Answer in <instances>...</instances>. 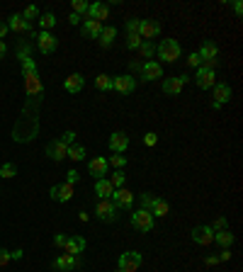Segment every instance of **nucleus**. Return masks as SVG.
Wrapping results in <instances>:
<instances>
[{
    "instance_id": "1",
    "label": "nucleus",
    "mask_w": 243,
    "mask_h": 272,
    "mask_svg": "<svg viewBox=\"0 0 243 272\" xmlns=\"http://www.w3.org/2000/svg\"><path fill=\"white\" fill-rule=\"evenodd\" d=\"M180 44L175 41V39H163L158 46H156V54H158V59L165 61V63H173V61L180 59Z\"/></svg>"
},
{
    "instance_id": "2",
    "label": "nucleus",
    "mask_w": 243,
    "mask_h": 272,
    "mask_svg": "<svg viewBox=\"0 0 243 272\" xmlns=\"http://www.w3.org/2000/svg\"><path fill=\"white\" fill-rule=\"evenodd\" d=\"M197 56L202 59V66H204V68L214 71V66L219 63V49H216V44H214L212 39H207V41H202V46H200Z\"/></svg>"
},
{
    "instance_id": "3",
    "label": "nucleus",
    "mask_w": 243,
    "mask_h": 272,
    "mask_svg": "<svg viewBox=\"0 0 243 272\" xmlns=\"http://www.w3.org/2000/svg\"><path fill=\"white\" fill-rule=\"evenodd\" d=\"M131 224H134L136 231H141V233H151V229L156 226V219H153V214L146 212V209H136V212L131 214Z\"/></svg>"
},
{
    "instance_id": "4",
    "label": "nucleus",
    "mask_w": 243,
    "mask_h": 272,
    "mask_svg": "<svg viewBox=\"0 0 243 272\" xmlns=\"http://www.w3.org/2000/svg\"><path fill=\"white\" fill-rule=\"evenodd\" d=\"M95 216H97L100 221H105V224L115 221V219H117V207H115V202H112V199H100L97 207H95Z\"/></svg>"
},
{
    "instance_id": "5",
    "label": "nucleus",
    "mask_w": 243,
    "mask_h": 272,
    "mask_svg": "<svg viewBox=\"0 0 243 272\" xmlns=\"http://www.w3.org/2000/svg\"><path fill=\"white\" fill-rule=\"evenodd\" d=\"M34 39H37V46H39V51H41L44 56H49V54H54V51L59 49V39H56L51 32H41V34H37Z\"/></svg>"
},
{
    "instance_id": "6",
    "label": "nucleus",
    "mask_w": 243,
    "mask_h": 272,
    "mask_svg": "<svg viewBox=\"0 0 243 272\" xmlns=\"http://www.w3.org/2000/svg\"><path fill=\"white\" fill-rule=\"evenodd\" d=\"M112 90H117L120 95H131V92L136 90L134 76H131V73H126V76H115V78H112Z\"/></svg>"
},
{
    "instance_id": "7",
    "label": "nucleus",
    "mask_w": 243,
    "mask_h": 272,
    "mask_svg": "<svg viewBox=\"0 0 243 272\" xmlns=\"http://www.w3.org/2000/svg\"><path fill=\"white\" fill-rule=\"evenodd\" d=\"M141 80H146V83H153V80H158V78H163V68H161V63H156V61H144L141 63Z\"/></svg>"
},
{
    "instance_id": "8",
    "label": "nucleus",
    "mask_w": 243,
    "mask_h": 272,
    "mask_svg": "<svg viewBox=\"0 0 243 272\" xmlns=\"http://www.w3.org/2000/svg\"><path fill=\"white\" fill-rule=\"evenodd\" d=\"M139 268H141V253L131 250V253H122V255H120V270L136 272Z\"/></svg>"
},
{
    "instance_id": "9",
    "label": "nucleus",
    "mask_w": 243,
    "mask_h": 272,
    "mask_svg": "<svg viewBox=\"0 0 243 272\" xmlns=\"http://www.w3.org/2000/svg\"><path fill=\"white\" fill-rule=\"evenodd\" d=\"M195 83H197V88L209 90V88L216 85V73L209 71V68H204V66H200V68H197V76H195Z\"/></svg>"
},
{
    "instance_id": "10",
    "label": "nucleus",
    "mask_w": 243,
    "mask_h": 272,
    "mask_svg": "<svg viewBox=\"0 0 243 272\" xmlns=\"http://www.w3.org/2000/svg\"><path fill=\"white\" fill-rule=\"evenodd\" d=\"M110 199L115 202V207H117V209H131V204H134V194H131V190H126V187L115 190Z\"/></svg>"
},
{
    "instance_id": "11",
    "label": "nucleus",
    "mask_w": 243,
    "mask_h": 272,
    "mask_svg": "<svg viewBox=\"0 0 243 272\" xmlns=\"http://www.w3.org/2000/svg\"><path fill=\"white\" fill-rule=\"evenodd\" d=\"M190 238L197 243V245H209V243H214V231L209 226H195L190 231Z\"/></svg>"
},
{
    "instance_id": "12",
    "label": "nucleus",
    "mask_w": 243,
    "mask_h": 272,
    "mask_svg": "<svg viewBox=\"0 0 243 272\" xmlns=\"http://www.w3.org/2000/svg\"><path fill=\"white\" fill-rule=\"evenodd\" d=\"M88 170H90V175H95V178L100 180V178H105V175L110 173V163H107V158L97 155V158L88 160Z\"/></svg>"
},
{
    "instance_id": "13",
    "label": "nucleus",
    "mask_w": 243,
    "mask_h": 272,
    "mask_svg": "<svg viewBox=\"0 0 243 272\" xmlns=\"http://www.w3.org/2000/svg\"><path fill=\"white\" fill-rule=\"evenodd\" d=\"M161 34V25L156 22V20H141V27H139V37L144 39V41H151Z\"/></svg>"
},
{
    "instance_id": "14",
    "label": "nucleus",
    "mask_w": 243,
    "mask_h": 272,
    "mask_svg": "<svg viewBox=\"0 0 243 272\" xmlns=\"http://www.w3.org/2000/svg\"><path fill=\"white\" fill-rule=\"evenodd\" d=\"M212 97H214V105H226L231 100V85L229 83H216L212 88Z\"/></svg>"
},
{
    "instance_id": "15",
    "label": "nucleus",
    "mask_w": 243,
    "mask_h": 272,
    "mask_svg": "<svg viewBox=\"0 0 243 272\" xmlns=\"http://www.w3.org/2000/svg\"><path fill=\"white\" fill-rule=\"evenodd\" d=\"M66 151H68V146H66L61 139H54V141L46 144V155H49L51 160H56V163L66 158Z\"/></svg>"
},
{
    "instance_id": "16",
    "label": "nucleus",
    "mask_w": 243,
    "mask_h": 272,
    "mask_svg": "<svg viewBox=\"0 0 243 272\" xmlns=\"http://www.w3.org/2000/svg\"><path fill=\"white\" fill-rule=\"evenodd\" d=\"M49 194H51V199L54 202H68L71 197H73V185H54L51 190H49Z\"/></svg>"
},
{
    "instance_id": "17",
    "label": "nucleus",
    "mask_w": 243,
    "mask_h": 272,
    "mask_svg": "<svg viewBox=\"0 0 243 272\" xmlns=\"http://www.w3.org/2000/svg\"><path fill=\"white\" fill-rule=\"evenodd\" d=\"M107 146H110V151H115V153H124L126 149H129V136H126V134H122V131H115V134L110 136Z\"/></svg>"
},
{
    "instance_id": "18",
    "label": "nucleus",
    "mask_w": 243,
    "mask_h": 272,
    "mask_svg": "<svg viewBox=\"0 0 243 272\" xmlns=\"http://www.w3.org/2000/svg\"><path fill=\"white\" fill-rule=\"evenodd\" d=\"M102 27H105V25L97 22V20H85V22H81V34H83L85 39H97Z\"/></svg>"
},
{
    "instance_id": "19",
    "label": "nucleus",
    "mask_w": 243,
    "mask_h": 272,
    "mask_svg": "<svg viewBox=\"0 0 243 272\" xmlns=\"http://www.w3.org/2000/svg\"><path fill=\"white\" fill-rule=\"evenodd\" d=\"M85 250V238L83 236H73V238H66V245H63V253H68V255H78V253H83Z\"/></svg>"
},
{
    "instance_id": "20",
    "label": "nucleus",
    "mask_w": 243,
    "mask_h": 272,
    "mask_svg": "<svg viewBox=\"0 0 243 272\" xmlns=\"http://www.w3.org/2000/svg\"><path fill=\"white\" fill-rule=\"evenodd\" d=\"M83 83H85V78H83L81 73H73V76H68V78L63 80V90L71 92V95H76V92L83 90Z\"/></svg>"
},
{
    "instance_id": "21",
    "label": "nucleus",
    "mask_w": 243,
    "mask_h": 272,
    "mask_svg": "<svg viewBox=\"0 0 243 272\" xmlns=\"http://www.w3.org/2000/svg\"><path fill=\"white\" fill-rule=\"evenodd\" d=\"M73 268H76V258L68 255V253H63V255H59L54 260V270H59V272H71Z\"/></svg>"
},
{
    "instance_id": "22",
    "label": "nucleus",
    "mask_w": 243,
    "mask_h": 272,
    "mask_svg": "<svg viewBox=\"0 0 243 272\" xmlns=\"http://www.w3.org/2000/svg\"><path fill=\"white\" fill-rule=\"evenodd\" d=\"M112 192H115V187L110 185L107 178H100V180L95 182V194H97L100 199H110V197H112Z\"/></svg>"
},
{
    "instance_id": "23",
    "label": "nucleus",
    "mask_w": 243,
    "mask_h": 272,
    "mask_svg": "<svg viewBox=\"0 0 243 272\" xmlns=\"http://www.w3.org/2000/svg\"><path fill=\"white\" fill-rule=\"evenodd\" d=\"M7 30H12V32H32V25H30V22H25V17H22V15H12V17L7 20Z\"/></svg>"
},
{
    "instance_id": "24",
    "label": "nucleus",
    "mask_w": 243,
    "mask_h": 272,
    "mask_svg": "<svg viewBox=\"0 0 243 272\" xmlns=\"http://www.w3.org/2000/svg\"><path fill=\"white\" fill-rule=\"evenodd\" d=\"M163 92H165V95H180L182 92L180 76H175V78H165V80H163Z\"/></svg>"
},
{
    "instance_id": "25",
    "label": "nucleus",
    "mask_w": 243,
    "mask_h": 272,
    "mask_svg": "<svg viewBox=\"0 0 243 272\" xmlns=\"http://www.w3.org/2000/svg\"><path fill=\"white\" fill-rule=\"evenodd\" d=\"M100 46H105V49H110L112 44H115V39H117V30L115 27H102V32H100Z\"/></svg>"
},
{
    "instance_id": "26",
    "label": "nucleus",
    "mask_w": 243,
    "mask_h": 272,
    "mask_svg": "<svg viewBox=\"0 0 243 272\" xmlns=\"http://www.w3.org/2000/svg\"><path fill=\"white\" fill-rule=\"evenodd\" d=\"M214 243H219L221 248H231V243H234V233H231L229 229L216 231V233H214Z\"/></svg>"
},
{
    "instance_id": "27",
    "label": "nucleus",
    "mask_w": 243,
    "mask_h": 272,
    "mask_svg": "<svg viewBox=\"0 0 243 272\" xmlns=\"http://www.w3.org/2000/svg\"><path fill=\"white\" fill-rule=\"evenodd\" d=\"M151 214H153V219H156V216H168V214H170V204H168L165 199H161V197H158V199H156V204H153Z\"/></svg>"
},
{
    "instance_id": "28",
    "label": "nucleus",
    "mask_w": 243,
    "mask_h": 272,
    "mask_svg": "<svg viewBox=\"0 0 243 272\" xmlns=\"http://www.w3.org/2000/svg\"><path fill=\"white\" fill-rule=\"evenodd\" d=\"M66 158H71V160H85V149L78 146V144H71L68 151H66Z\"/></svg>"
},
{
    "instance_id": "29",
    "label": "nucleus",
    "mask_w": 243,
    "mask_h": 272,
    "mask_svg": "<svg viewBox=\"0 0 243 272\" xmlns=\"http://www.w3.org/2000/svg\"><path fill=\"white\" fill-rule=\"evenodd\" d=\"M25 80H27V92H30V95H39V92H41V83H39L37 73H32V76H25Z\"/></svg>"
},
{
    "instance_id": "30",
    "label": "nucleus",
    "mask_w": 243,
    "mask_h": 272,
    "mask_svg": "<svg viewBox=\"0 0 243 272\" xmlns=\"http://www.w3.org/2000/svg\"><path fill=\"white\" fill-rule=\"evenodd\" d=\"M95 88H97V90H112V76L100 73V76L95 78Z\"/></svg>"
},
{
    "instance_id": "31",
    "label": "nucleus",
    "mask_w": 243,
    "mask_h": 272,
    "mask_svg": "<svg viewBox=\"0 0 243 272\" xmlns=\"http://www.w3.org/2000/svg\"><path fill=\"white\" fill-rule=\"evenodd\" d=\"M39 25L44 27V32H49L51 27H56V15H54V12H44V15H39Z\"/></svg>"
},
{
    "instance_id": "32",
    "label": "nucleus",
    "mask_w": 243,
    "mask_h": 272,
    "mask_svg": "<svg viewBox=\"0 0 243 272\" xmlns=\"http://www.w3.org/2000/svg\"><path fill=\"white\" fill-rule=\"evenodd\" d=\"M88 7H90V2H85V0H73V2H71V12L78 15V17H83V15L88 12Z\"/></svg>"
},
{
    "instance_id": "33",
    "label": "nucleus",
    "mask_w": 243,
    "mask_h": 272,
    "mask_svg": "<svg viewBox=\"0 0 243 272\" xmlns=\"http://www.w3.org/2000/svg\"><path fill=\"white\" fill-rule=\"evenodd\" d=\"M139 54H141V59H146V61H151V56L156 54V46H153L151 41H141V46L136 49Z\"/></svg>"
},
{
    "instance_id": "34",
    "label": "nucleus",
    "mask_w": 243,
    "mask_h": 272,
    "mask_svg": "<svg viewBox=\"0 0 243 272\" xmlns=\"http://www.w3.org/2000/svg\"><path fill=\"white\" fill-rule=\"evenodd\" d=\"M156 199H158V194H151V192H144L141 194V209H146V212H151L153 204H156Z\"/></svg>"
},
{
    "instance_id": "35",
    "label": "nucleus",
    "mask_w": 243,
    "mask_h": 272,
    "mask_svg": "<svg viewBox=\"0 0 243 272\" xmlns=\"http://www.w3.org/2000/svg\"><path fill=\"white\" fill-rule=\"evenodd\" d=\"M39 15H41V12H39V7H37V5H27V7H25V12H22L25 22H30V25H32V20H39Z\"/></svg>"
},
{
    "instance_id": "36",
    "label": "nucleus",
    "mask_w": 243,
    "mask_h": 272,
    "mask_svg": "<svg viewBox=\"0 0 243 272\" xmlns=\"http://www.w3.org/2000/svg\"><path fill=\"white\" fill-rule=\"evenodd\" d=\"M15 175H17L15 163H2L0 165V178H15Z\"/></svg>"
},
{
    "instance_id": "37",
    "label": "nucleus",
    "mask_w": 243,
    "mask_h": 272,
    "mask_svg": "<svg viewBox=\"0 0 243 272\" xmlns=\"http://www.w3.org/2000/svg\"><path fill=\"white\" fill-rule=\"evenodd\" d=\"M141 37L139 34H126V49H131V51H136L139 46H141Z\"/></svg>"
},
{
    "instance_id": "38",
    "label": "nucleus",
    "mask_w": 243,
    "mask_h": 272,
    "mask_svg": "<svg viewBox=\"0 0 243 272\" xmlns=\"http://www.w3.org/2000/svg\"><path fill=\"white\" fill-rule=\"evenodd\" d=\"M124 27H126V34H139V27H141V20H139V17H129Z\"/></svg>"
},
{
    "instance_id": "39",
    "label": "nucleus",
    "mask_w": 243,
    "mask_h": 272,
    "mask_svg": "<svg viewBox=\"0 0 243 272\" xmlns=\"http://www.w3.org/2000/svg\"><path fill=\"white\" fill-rule=\"evenodd\" d=\"M32 73H37V63H34V59H22V76H32Z\"/></svg>"
},
{
    "instance_id": "40",
    "label": "nucleus",
    "mask_w": 243,
    "mask_h": 272,
    "mask_svg": "<svg viewBox=\"0 0 243 272\" xmlns=\"http://www.w3.org/2000/svg\"><path fill=\"white\" fill-rule=\"evenodd\" d=\"M124 180H126L124 170H117V173H112V180H110V185H112L115 190H120V187H124Z\"/></svg>"
},
{
    "instance_id": "41",
    "label": "nucleus",
    "mask_w": 243,
    "mask_h": 272,
    "mask_svg": "<svg viewBox=\"0 0 243 272\" xmlns=\"http://www.w3.org/2000/svg\"><path fill=\"white\" fill-rule=\"evenodd\" d=\"M107 163H110V165H115L117 170H122V168L126 165V155H124V153H117V155H112Z\"/></svg>"
},
{
    "instance_id": "42",
    "label": "nucleus",
    "mask_w": 243,
    "mask_h": 272,
    "mask_svg": "<svg viewBox=\"0 0 243 272\" xmlns=\"http://www.w3.org/2000/svg\"><path fill=\"white\" fill-rule=\"evenodd\" d=\"M209 229H212L214 233H216V231H224V229H229V224H226V219H224V216H219V219L214 221V224L209 226Z\"/></svg>"
},
{
    "instance_id": "43",
    "label": "nucleus",
    "mask_w": 243,
    "mask_h": 272,
    "mask_svg": "<svg viewBox=\"0 0 243 272\" xmlns=\"http://www.w3.org/2000/svg\"><path fill=\"white\" fill-rule=\"evenodd\" d=\"M66 180H68V185H76V182L81 180V173H78V170H73V168H71V170H68V173H66Z\"/></svg>"
},
{
    "instance_id": "44",
    "label": "nucleus",
    "mask_w": 243,
    "mask_h": 272,
    "mask_svg": "<svg viewBox=\"0 0 243 272\" xmlns=\"http://www.w3.org/2000/svg\"><path fill=\"white\" fill-rule=\"evenodd\" d=\"M61 141H63L66 146H71V144L76 141V131H63V134H61Z\"/></svg>"
},
{
    "instance_id": "45",
    "label": "nucleus",
    "mask_w": 243,
    "mask_h": 272,
    "mask_svg": "<svg viewBox=\"0 0 243 272\" xmlns=\"http://www.w3.org/2000/svg\"><path fill=\"white\" fill-rule=\"evenodd\" d=\"M10 265V250L0 248V268H7Z\"/></svg>"
},
{
    "instance_id": "46",
    "label": "nucleus",
    "mask_w": 243,
    "mask_h": 272,
    "mask_svg": "<svg viewBox=\"0 0 243 272\" xmlns=\"http://www.w3.org/2000/svg\"><path fill=\"white\" fill-rule=\"evenodd\" d=\"M187 66H190V68H200V66H202V59H200L197 54H190V56H187Z\"/></svg>"
},
{
    "instance_id": "47",
    "label": "nucleus",
    "mask_w": 243,
    "mask_h": 272,
    "mask_svg": "<svg viewBox=\"0 0 243 272\" xmlns=\"http://www.w3.org/2000/svg\"><path fill=\"white\" fill-rule=\"evenodd\" d=\"M144 144H146V146H156V144H158V134L149 131V134L144 136Z\"/></svg>"
},
{
    "instance_id": "48",
    "label": "nucleus",
    "mask_w": 243,
    "mask_h": 272,
    "mask_svg": "<svg viewBox=\"0 0 243 272\" xmlns=\"http://www.w3.org/2000/svg\"><path fill=\"white\" fill-rule=\"evenodd\" d=\"M68 22H71V27H76V25H81L83 20H81L78 15H73V12H71V15H68Z\"/></svg>"
},
{
    "instance_id": "49",
    "label": "nucleus",
    "mask_w": 243,
    "mask_h": 272,
    "mask_svg": "<svg viewBox=\"0 0 243 272\" xmlns=\"http://www.w3.org/2000/svg\"><path fill=\"white\" fill-rule=\"evenodd\" d=\"M54 245H59V248H63V245H66V236H63V233H59V236H54Z\"/></svg>"
},
{
    "instance_id": "50",
    "label": "nucleus",
    "mask_w": 243,
    "mask_h": 272,
    "mask_svg": "<svg viewBox=\"0 0 243 272\" xmlns=\"http://www.w3.org/2000/svg\"><path fill=\"white\" fill-rule=\"evenodd\" d=\"M234 12L241 17V12H243V2H241V0H236V2H234Z\"/></svg>"
},
{
    "instance_id": "51",
    "label": "nucleus",
    "mask_w": 243,
    "mask_h": 272,
    "mask_svg": "<svg viewBox=\"0 0 243 272\" xmlns=\"http://www.w3.org/2000/svg\"><path fill=\"white\" fill-rule=\"evenodd\" d=\"M7 22H0V41H2V39H5V34H7Z\"/></svg>"
},
{
    "instance_id": "52",
    "label": "nucleus",
    "mask_w": 243,
    "mask_h": 272,
    "mask_svg": "<svg viewBox=\"0 0 243 272\" xmlns=\"http://www.w3.org/2000/svg\"><path fill=\"white\" fill-rule=\"evenodd\" d=\"M22 255H25L22 250H12V253H10V260H22Z\"/></svg>"
},
{
    "instance_id": "53",
    "label": "nucleus",
    "mask_w": 243,
    "mask_h": 272,
    "mask_svg": "<svg viewBox=\"0 0 243 272\" xmlns=\"http://www.w3.org/2000/svg\"><path fill=\"white\" fill-rule=\"evenodd\" d=\"M216 258H219V260H231V253H229V248H224V250H221V255H216Z\"/></svg>"
},
{
    "instance_id": "54",
    "label": "nucleus",
    "mask_w": 243,
    "mask_h": 272,
    "mask_svg": "<svg viewBox=\"0 0 243 272\" xmlns=\"http://www.w3.org/2000/svg\"><path fill=\"white\" fill-rule=\"evenodd\" d=\"M129 68H131V71H141V63H139V61H131Z\"/></svg>"
},
{
    "instance_id": "55",
    "label": "nucleus",
    "mask_w": 243,
    "mask_h": 272,
    "mask_svg": "<svg viewBox=\"0 0 243 272\" xmlns=\"http://www.w3.org/2000/svg\"><path fill=\"white\" fill-rule=\"evenodd\" d=\"M216 263H219V258H216V255H209V258H207V265H216Z\"/></svg>"
},
{
    "instance_id": "56",
    "label": "nucleus",
    "mask_w": 243,
    "mask_h": 272,
    "mask_svg": "<svg viewBox=\"0 0 243 272\" xmlns=\"http://www.w3.org/2000/svg\"><path fill=\"white\" fill-rule=\"evenodd\" d=\"M7 54V46H5V41H0V59Z\"/></svg>"
},
{
    "instance_id": "57",
    "label": "nucleus",
    "mask_w": 243,
    "mask_h": 272,
    "mask_svg": "<svg viewBox=\"0 0 243 272\" xmlns=\"http://www.w3.org/2000/svg\"><path fill=\"white\" fill-rule=\"evenodd\" d=\"M117 272H124V270H120V268H117Z\"/></svg>"
}]
</instances>
